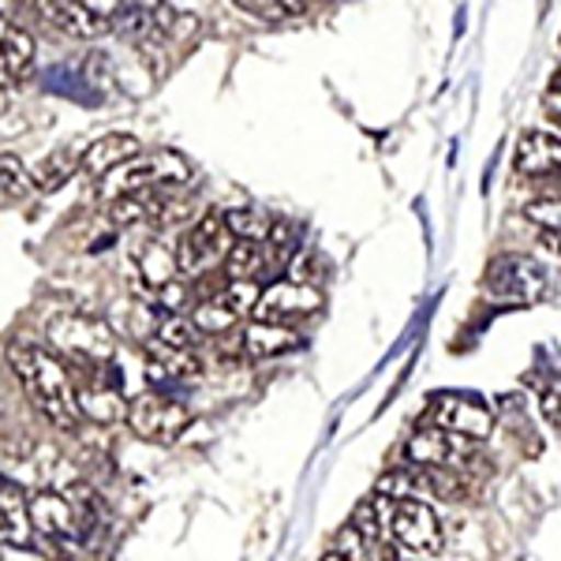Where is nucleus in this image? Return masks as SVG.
<instances>
[{"label": "nucleus", "mask_w": 561, "mask_h": 561, "mask_svg": "<svg viewBox=\"0 0 561 561\" xmlns=\"http://www.w3.org/2000/svg\"><path fill=\"white\" fill-rule=\"evenodd\" d=\"M192 180V161L176 150H150V153H135L131 161H124L121 169H113L102 180L105 198H121L131 192H150V187H184Z\"/></svg>", "instance_id": "nucleus-2"}, {"label": "nucleus", "mask_w": 561, "mask_h": 561, "mask_svg": "<svg viewBox=\"0 0 561 561\" xmlns=\"http://www.w3.org/2000/svg\"><path fill=\"white\" fill-rule=\"evenodd\" d=\"M237 8L266 23H288L307 12V0H237Z\"/></svg>", "instance_id": "nucleus-25"}, {"label": "nucleus", "mask_w": 561, "mask_h": 561, "mask_svg": "<svg viewBox=\"0 0 561 561\" xmlns=\"http://www.w3.org/2000/svg\"><path fill=\"white\" fill-rule=\"evenodd\" d=\"M367 561H401V554H397V542H367Z\"/></svg>", "instance_id": "nucleus-35"}, {"label": "nucleus", "mask_w": 561, "mask_h": 561, "mask_svg": "<svg viewBox=\"0 0 561 561\" xmlns=\"http://www.w3.org/2000/svg\"><path fill=\"white\" fill-rule=\"evenodd\" d=\"M322 307V293L314 285H304V280H277V285L262 288V300L255 307V319L262 322H296L307 319Z\"/></svg>", "instance_id": "nucleus-8"}, {"label": "nucleus", "mask_w": 561, "mask_h": 561, "mask_svg": "<svg viewBox=\"0 0 561 561\" xmlns=\"http://www.w3.org/2000/svg\"><path fill=\"white\" fill-rule=\"evenodd\" d=\"M524 214H528V221H536L539 229H547L550 237H561V198H539V203H531Z\"/></svg>", "instance_id": "nucleus-31"}, {"label": "nucleus", "mask_w": 561, "mask_h": 561, "mask_svg": "<svg viewBox=\"0 0 561 561\" xmlns=\"http://www.w3.org/2000/svg\"><path fill=\"white\" fill-rule=\"evenodd\" d=\"M38 12L65 34H76V38H94L108 23L105 15H98L94 8L79 4V0H38Z\"/></svg>", "instance_id": "nucleus-15"}, {"label": "nucleus", "mask_w": 561, "mask_h": 561, "mask_svg": "<svg viewBox=\"0 0 561 561\" xmlns=\"http://www.w3.org/2000/svg\"><path fill=\"white\" fill-rule=\"evenodd\" d=\"M513 165L520 176L536 180H561V135L550 131H520L517 153H513Z\"/></svg>", "instance_id": "nucleus-10"}, {"label": "nucleus", "mask_w": 561, "mask_h": 561, "mask_svg": "<svg viewBox=\"0 0 561 561\" xmlns=\"http://www.w3.org/2000/svg\"><path fill=\"white\" fill-rule=\"evenodd\" d=\"M31 520L34 531H42L49 539H71L90 524V517L79 505H71L65 494H53V491H38L31 497Z\"/></svg>", "instance_id": "nucleus-9"}, {"label": "nucleus", "mask_w": 561, "mask_h": 561, "mask_svg": "<svg viewBox=\"0 0 561 561\" xmlns=\"http://www.w3.org/2000/svg\"><path fill=\"white\" fill-rule=\"evenodd\" d=\"M465 457H468V449H460V434L431 427V423L409 438V460L420 468H454Z\"/></svg>", "instance_id": "nucleus-11"}, {"label": "nucleus", "mask_w": 561, "mask_h": 561, "mask_svg": "<svg viewBox=\"0 0 561 561\" xmlns=\"http://www.w3.org/2000/svg\"><path fill=\"white\" fill-rule=\"evenodd\" d=\"M158 341H165L173 348H192L198 341V325L192 319H165L158 325Z\"/></svg>", "instance_id": "nucleus-30"}, {"label": "nucleus", "mask_w": 561, "mask_h": 561, "mask_svg": "<svg viewBox=\"0 0 561 561\" xmlns=\"http://www.w3.org/2000/svg\"><path fill=\"white\" fill-rule=\"evenodd\" d=\"M307 4H311V0H307Z\"/></svg>", "instance_id": "nucleus-40"}, {"label": "nucleus", "mask_w": 561, "mask_h": 561, "mask_svg": "<svg viewBox=\"0 0 561 561\" xmlns=\"http://www.w3.org/2000/svg\"><path fill=\"white\" fill-rule=\"evenodd\" d=\"M79 4H90L98 15H105V20H113V15L121 12V0H79Z\"/></svg>", "instance_id": "nucleus-37"}, {"label": "nucleus", "mask_w": 561, "mask_h": 561, "mask_svg": "<svg viewBox=\"0 0 561 561\" xmlns=\"http://www.w3.org/2000/svg\"><path fill=\"white\" fill-rule=\"evenodd\" d=\"M45 341H49L53 352L76 359V364H94L102 367L113 359L116 352V337L113 330L102 319H90V314H60V319L49 322L45 330Z\"/></svg>", "instance_id": "nucleus-3"}, {"label": "nucleus", "mask_w": 561, "mask_h": 561, "mask_svg": "<svg viewBox=\"0 0 561 561\" xmlns=\"http://www.w3.org/2000/svg\"><path fill=\"white\" fill-rule=\"evenodd\" d=\"M169 187H150V192H131L121 198H108V217L113 225H142V221H161L169 206Z\"/></svg>", "instance_id": "nucleus-16"}, {"label": "nucleus", "mask_w": 561, "mask_h": 561, "mask_svg": "<svg viewBox=\"0 0 561 561\" xmlns=\"http://www.w3.org/2000/svg\"><path fill=\"white\" fill-rule=\"evenodd\" d=\"M322 561H348V558H345V554H337V550H333V554H325Z\"/></svg>", "instance_id": "nucleus-38"}, {"label": "nucleus", "mask_w": 561, "mask_h": 561, "mask_svg": "<svg viewBox=\"0 0 561 561\" xmlns=\"http://www.w3.org/2000/svg\"><path fill=\"white\" fill-rule=\"evenodd\" d=\"M554 240H558V251H561V237H554Z\"/></svg>", "instance_id": "nucleus-39"}, {"label": "nucleus", "mask_w": 561, "mask_h": 561, "mask_svg": "<svg viewBox=\"0 0 561 561\" xmlns=\"http://www.w3.org/2000/svg\"><path fill=\"white\" fill-rule=\"evenodd\" d=\"M128 427L135 438L153 442V446H173V442L192 427V412L184 401L169 393H139L128 409Z\"/></svg>", "instance_id": "nucleus-5"}, {"label": "nucleus", "mask_w": 561, "mask_h": 561, "mask_svg": "<svg viewBox=\"0 0 561 561\" xmlns=\"http://www.w3.org/2000/svg\"><path fill=\"white\" fill-rule=\"evenodd\" d=\"M378 494L389 497V502H404V497L420 494V479H415V472H386L378 479Z\"/></svg>", "instance_id": "nucleus-29"}, {"label": "nucleus", "mask_w": 561, "mask_h": 561, "mask_svg": "<svg viewBox=\"0 0 561 561\" xmlns=\"http://www.w3.org/2000/svg\"><path fill=\"white\" fill-rule=\"evenodd\" d=\"M0 531H4L8 547H26L34 531L31 502L20 494V486L12 479H4V486H0Z\"/></svg>", "instance_id": "nucleus-17"}, {"label": "nucleus", "mask_w": 561, "mask_h": 561, "mask_svg": "<svg viewBox=\"0 0 561 561\" xmlns=\"http://www.w3.org/2000/svg\"><path fill=\"white\" fill-rule=\"evenodd\" d=\"M300 345H304V337L288 322H262V319H255L240 337V348H243V356H248V359H274V356H285V352H293Z\"/></svg>", "instance_id": "nucleus-12"}, {"label": "nucleus", "mask_w": 561, "mask_h": 561, "mask_svg": "<svg viewBox=\"0 0 561 561\" xmlns=\"http://www.w3.org/2000/svg\"><path fill=\"white\" fill-rule=\"evenodd\" d=\"M427 423L431 427L449 431V434H460V438H472V442L491 438V431H494L491 409L479 404L476 397H465V393H438L434 397V401L427 404Z\"/></svg>", "instance_id": "nucleus-6"}, {"label": "nucleus", "mask_w": 561, "mask_h": 561, "mask_svg": "<svg viewBox=\"0 0 561 561\" xmlns=\"http://www.w3.org/2000/svg\"><path fill=\"white\" fill-rule=\"evenodd\" d=\"M4 60H0V76H4V90H15L20 83L34 76V57H38V45L34 34L23 31L15 23H4Z\"/></svg>", "instance_id": "nucleus-13"}, {"label": "nucleus", "mask_w": 561, "mask_h": 561, "mask_svg": "<svg viewBox=\"0 0 561 561\" xmlns=\"http://www.w3.org/2000/svg\"><path fill=\"white\" fill-rule=\"evenodd\" d=\"M147 356H150V367L165 378H195L198 375V359L187 356V348H173V345H165V341H153L147 348Z\"/></svg>", "instance_id": "nucleus-22"}, {"label": "nucleus", "mask_w": 561, "mask_h": 561, "mask_svg": "<svg viewBox=\"0 0 561 561\" xmlns=\"http://www.w3.org/2000/svg\"><path fill=\"white\" fill-rule=\"evenodd\" d=\"M232 248H237V237H232L229 221H225V210H206L176 243L180 274H187V277L203 274L214 262L229 259Z\"/></svg>", "instance_id": "nucleus-4"}, {"label": "nucleus", "mask_w": 561, "mask_h": 561, "mask_svg": "<svg viewBox=\"0 0 561 561\" xmlns=\"http://www.w3.org/2000/svg\"><path fill=\"white\" fill-rule=\"evenodd\" d=\"M359 547H367V539L359 536V528L356 524H348L345 531H337V554H345L348 561L359 554Z\"/></svg>", "instance_id": "nucleus-34"}, {"label": "nucleus", "mask_w": 561, "mask_h": 561, "mask_svg": "<svg viewBox=\"0 0 561 561\" xmlns=\"http://www.w3.org/2000/svg\"><path fill=\"white\" fill-rule=\"evenodd\" d=\"M31 187H34V173H26V165L15 158V150L0 153V198H4V206L20 203Z\"/></svg>", "instance_id": "nucleus-23"}, {"label": "nucleus", "mask_w": 561, "mask_h": 561, "mask_svg": "<svg viewBox=\"0 0 561 561\" xmlns=\"http://www.w3.org/2000/svg\"><path fill=\"white\" fill-rule=\"evenodd\" d=\"M180 274V259L176 251H169L161 240H150L139 248V277L142 285L153 288V293H161L165 285H173Z\"/></svg>", "instance_id": "nucleus-19"}, {"label": "nucleus", "mask_w": 561, "mask_h": 561, "mask_svg": "<svg viewBox=\"0 0 561 561\" xmlns=\"http://www.w3.org/2000/svg\"><path fill=\"white\" fill-rule=\"evenodd\" d=\"M139 153V139L128 131H108L102 139H94L83 150V169L79 173L87 176H108L113 169H121L124 161H131Z\"/></svg>", "instance_id": "nucleus-14"}, {"label": "nucleus", "mask_w": 561, "mask_h": 561, "mask_svg": "<svg viewBox=\"0 0 561 561\" xmlns=\"http://www.w3.org/2000/svg\"><path fill=\"white\" fill-rule=\"evenodd\" d=\"M415 479H420V494H431L438 502H460L465 497V479L449 472V468H420Z\"/></svg>", "instance_id": "nucleus-24"}, {"label": "nucleus", "mask_w": 561, "mask_h": 561, "mask_svg": "<svg viewBox=\"0 0 561 561\" xmlns=\"http://www.w3.org/2000/svg\"><path fill=\"white\" fill-rule=\"evenodd\" d=\"M128 409L131 401H124L116 389L98 382L79 386V412H83V420L98 423V427H113L116 420H128Z\"/></svg>", "instance_id": "nucleus-18"}, {"label": "nucleus", "mask_w": 561, "mask_h": 561, "mask_svg": "<svg viewBox=\"0 0 561 561\" xmlns=\"http://www.w3.org/2000/svg\"><path fill=\"white\" fill-rule=\"evenodd\" d=\"M266 243V240H262ZM259 240H237V248L225 259V270H229L232 280H255L262 270H270V255Z\"/></svg>", "instance_id": "nucleus-21"}, {"label": "nucleus", "mask_w": 561, "mask_h": 561, "mask_svg": "<svg viewBox=\"0 0 561 561\" xmlns=\"http://www.w3.org/2000/svg\"><path fill=\"white\" fill-rule=\"evenodd\" d=\"M192 322L198 325V333H225V330H232V325L240 322V314L232 311L221 296H210V300H203L195 307Z\"/></svg>", "instance_id": "nucleus-27"}, {"label": "nucleus", "mask_w": 561, "mask_h": 561, "mask_svg": "<svg viewBox=\"0 0 561 561\" xmlns=\"http://www.w3.org/2000/svg\"><path fill=\"white\" fill-rule=\"evenodd\" d=\"M352 524H356L359 536H364L367 542H378V539H382V517H378L375 502H364V505H359L356 517H352Z\"/></svg>", "instance_id": "nucleus-32"}, {"label": "nucleus", "mask_w": 561, "mask_h": 561, "mask_svg": "<svg viewBox=\"0 0 561 561\" xmlns=\"http://www.w3.org/2000/svg\"><path fill=\"white\" fill-rule=\"evenodd\" d=\"M225 304L232 307L237 314H248V311H255L259 300H262V288H259V280H229L225 285V293H217Z\"/></svg>", "instance_id": "nucleus-28"}, {"label": "nucleus", "mask_w": 561, "mask_h": 561, "mask_svg": "<svg viewBox=\"0 0 561 561\" xmlns=\"http://www.w3.org/2000/svg\"><path fill=\"white\" fill-rule=\"evenodd\" d=\"M225 221H229L232 237L237 240H266L274 232V221H270L262 210H251V206H237V210H225Z\"/></svg>", "instance_id": "nucleus-26"}, {"label": "nucleus", "mask_w": 561, "mask_h": 561, "mask_svg": "<svg viewBox=\"0 0 561 561\" xmlns=\"http://www.w3.org/2000/svg\"><path fill=\"white\" fill-rule=\"evenodd\" d=\"M76 169H83V153H76L68 147L53 150L49 158L34 169V187H42V192H57V187H65L68 180L76 176Z\"/></svg>", "instance_id": "nucleus-20"}, {"label": "nucleus", "mask_w": 561, "mask_h": 561, "mask_svg": "<svg viewBox=\"0 0 561 561\" xmlns=\"http://www.w3.org/2000/svg\"><path fill=\"white\" fill-rule=\"evenodd\" d=\"M158 296H161V307H169V311H180V307H184L187 288H184V285H176V280H173V285H165Z\"/></svg>", "instance_id": "nucleus-36"}, {"label": "nucleus", "mask_w": 561, "mask_h": 561, "mask_svg": "<svg viewBox=\"0 0 561 561\" xmlns=\"http://www.w3.org/2000/svg\"><path fill=\"white\" fill-rule=\"evenodd\" d=\"M539 409H542V420H547L554 431H561V386L558 382H550L547 389H542Z\"/></svg>", "instance_id": "nucleus-33"}, {"label": "nucleus", "mask_w": 561, "mask_h": 561, "mask_svg": "<svg viewBox=\"0 0 561 561\" xmlns=\"http://www.w3.org/2000/svg\"><path fill=\"white\" fill-rule=\"evenodd\" d=\"M8 364H12L15 378L23 382L26 397L34 401L45 420L60 431H71L83 412H79V386L71 382V370L60 364L53 352L34 348V345H15L8 352Z\"/></svg>", "instance_id": "nucleus-1"}, {"label": "nucleus", "mask_w": 561, "mask_h": 561, "mask_svg": "<svg viewBox=\"0 0 561 561\" xmlns=\"http://www.w3.org/2000/svg\"><path fill=\"white\" fill-rule=\"evenodd\" d=\"M389 536L397 539V547L412 550V554H438L442 550V520L434 517L427 502L404 497L389 510Z\"/></svg>", "instance_id": "nucleus-7"}]
</instances>
